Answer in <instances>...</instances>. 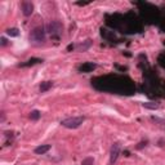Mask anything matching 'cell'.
<instances>
[{
    "mask_svg": "<svg viewBox=\"0 0 165 165\" xmlns=\"http://www.w3.org/2000/svg\"><path fill=\"white\" fill-rule=\"evenodd\" d=\"M45 30L43 27H36L34 28V30L31 31L30 36H28V39H30V41L32 43V44L35 45H40L43 44V43L45 41Z\"/></svg>",
    "mask_w": 165,
    "mask_h": 165,
    "instance_id": "obj_1",
    "label": "cell"
},
{
    "mask_svg": "<svg viewBox=\"0 0 165 165\" xmlns=\"http://www.w3.org/2000/svg\"><path fill=\"white\" fill-rule=\"evenodd\" d=\"M85 118L83 116H74V118H67V119H63L61 121V125L67 128V129H77L83 123H84Z\"/></svg>",
    "mask_w": 165,
    "mask_h": 165,
    "instance_id": "obj_2",
    "label": "cell"
},
{
    "mask_svg": "<svg viewBox=\"0 0 165 165\" xmlns=\"http://www.w3.org/2000/svg\"><path fill=\"white\" fill-rule=\"evenodd\" d=\"M62 23L60 21H52L51 23H48L47 26V32H49L52 36H58V35L62 32Z\"/></svg>",
    "mask_w": 165,
    "mask_h": 165,
    "instance_id": "obj_3",
    "label": "cell"
},
{
    "mask_svg": "<svg viewBox=\"0 0 165 165\" xmlns=\"http://www.w3.org/2000/svg\"><path fill=\"white\" fill-rule=\"evenodd\" d=\"M120 150H121V146L120 143H113L111 146V150H110V164H113L115 161L118 160V157L120 155Z\"/></svg>",
    "mask_w": 165,
    "mask_h": 165,
    "instance_id": "obj_4",
    "label": "cell"
},
{
    "mask_svg": "<svg viewBox=\"0 0 165 165\" xmlns=\"http://www.w3.org/2000/svg\"><path fill=\"white\" fill-rule=\"evenodd\" d=\"M21 8H22V13L26 17H28V16H31L34 12V4L31 2H23L22 5H21Z\"/></svg>",
    "mask_w": 165,
    "mask_h": 165,
    "instance_id": "obj_5",
    "label": "cell"
},
{
    "mask_svg": "<svg viewBox=\"0 0 165 165\" xmlns=\"http://www.w3.org/2000/svg\"><path fill=\"white\" fill-rule=\"evenodd\" d=\"M94 68H97V64L93 62H87V63H83L81 66H79V71L80 72H92Z\"/></svg>",
    "mask_w": 165,
    "mask_h": 165,
    "instance_id": "obj_6",
    "label": "cell"
},
{
    "mask_svg": "<svg viewBox=\"0 0 165 165\" xmlns=\"http://www.w3.org/2000/svg\"><path fill=\"white\" fill-rule=\"evenodd\" d=\"M51 148H52L51 145H40V146H38L36 148H35V154H36V155H44Z\"/></svg>",
    "mask_w": 165,
    "mask_h": 165,
    "instance_id": "obj_7",
    "label": "cell"
},
{
    "mask_svg": "<svg viewBox=\"0 0 165 165\" xmlns=\"http://www.w3.org/2000/svg\"><path fill=\"white\" fill-rule=\"evenodd\" d=\"M92 43H93V41H92L90 39H87L84 43H81V44H79V45H77L79 52H87L88 49L92 47Z\"/></svg>",
    "mask_w": 165,
    "mask_h": 165,
    "instance_id": "obj_8",
    "label": "cell"
},
{
    "mask_svg": "<svg viewBox=\"0 0 165 165\" xmlns=\"http://www.w3.org/2000/svg\"><path fill=\"white\" fill-rule=\"evenodd\" d=\"M52 87H53V81H44V83L40 84L39 90H40V93H45V92H48L49 89H51Z\"/></svg>",
    "mask_w": 165,
    "mask_h": 165,
    "instance_id": "obj_9",
    "label": "cell"
},
{
    "mask_svg": "<svg viewBox=\"0 0 165 165\" xmlns=\"http://www.w3.org/2000/svg\"><path fill=\"white\" fill-rule=\"evenodd\" d=\"M143 107L148 109V110H156V109H159V103L157 102H145L143 103Z\"/></svg>",
    "mask_w": 165,
    "mask_h": 165,
    "instance_id": "obj_10",
    "label": "cell"
},
{
    "mask_svg": "<svg viewBox=\"0 0 165 165\" xmlns=\"http://www.w3.org/2000/svg\"><path fill=\"white\" fill-rule=\"evenodd\" d=\"M5 32H6V35H9L10 38H16V36H18V35H19V31H18V28H16V27L8 28V30H6Z\"/></svg>",
    "mask_w": 165,
    "mask_h": 165,
    "instance_id": "obj_11",
    "label": "cell"
},
{
    "mask_svg": "<svg viewBox=\"0 0 165 165\" xmlns=\"http://www.w3.org/2000/svg\"><path fill=\"white\" fill-rule=\"evenodd\" d=\"M40 116H41V113H40V111H38V110H34V111H31V113H30V119L34 120V121L39 120Z\"/></svg>",
    "mask_w": 165,
    "mask_h": 165,
    "instance_id": "obj_12",
    "label": "cell"
},
{
    "mask_svg": "<svg viewBox=\"0 0 165 165\" xmlns=\"http://www.w3.org/2000/svg\"><path fill=\"white\" fill-rule=\"evenodd\" d=\"M93 164H94V160L92 157H87V159H84L81 161V165H93Z\"/></svg>",
    "mask_w": 165,
    "mask_h": 165,
    "instance_id": "obj_13",
    "label": "cell"
},
{
    "mask_svg": "<svg viewBox=\"0 0 165 165\" xmlns=\"http://www.w3.org/2000/svg\"><path fill=\"white\" fill-rule=\"evenodd\" d=\"M0 44H2V47H5V45H6V39H5V38H2V39H0Z\"/></svg>",
    "mask_w": 165,
    "mask_h": 165,
    "instance_id": "obj_14",
    "label": "cell"
}]
</instances>
